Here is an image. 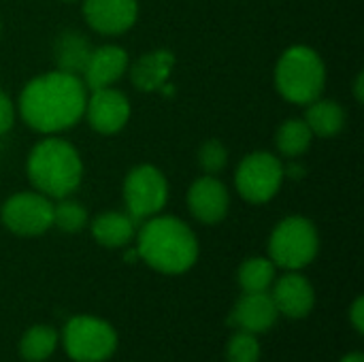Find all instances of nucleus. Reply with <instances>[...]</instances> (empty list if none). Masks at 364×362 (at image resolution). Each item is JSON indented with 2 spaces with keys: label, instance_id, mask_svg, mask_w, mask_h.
I'll list each match as a JSON object with an SVG mask.
<instances>
[{
  "label": "nucleus",
  "instance_id": "f257e3e1",
  "mask_svg": "<svg viewBox=\"0 0 364 362\" xmlns=\"http://www.w3.org/2000/svg\"><path fill=\"white\" fill-rule=\"evenodd\" d=\"M85 85L77 75L53 70L32 79L19 96L23 122L38 132H60L85 113Z\"/></svg>",
  "mask_w": 364,
  "mask_h": 362
},
{
  "label": "nucleus",
  "instance_id": "f03ea898",
  "mask_svg": "<svg viewBox=\"0 0 364 362\" xmlns=\"http://www.w3.org/2000/svg\"><path fill=\"white\" fill-rule=\"evenodd\" d=\"M136 254L156 271L177 275L188 271L198 258L194 233L177 218H151L139 233Z\"/></svg>",
  "mask_w": 364,
  "mask_h": 362
},
{
  "label": "nucleus",
  "instance_id": "7ed1b4c3",
  "mask_svg": "<svg viewBox=\"0 0 364 362\" xmlns=\"http://www.w3.org/2000/svg\"><path fill=\"white\" fill-rule=\"evenodd\" d=\"M28 177L41 194L64 198L79 188L83 164L70 143L62 139H45L30 151Z\"/></svg>",
  "mask_w": 364,
  "mask_h": 362
},
{
  "label": "nucleus",
  "instance_id": "20e7f679",
  "mask_svg": "<svg viewBox=\"0 0 364 362\" xmlns=\"http://www.w3.org/2000/svg\"><path fill=\"white\" fill-rule=\"evenodd\" d=\"M326 83L324 62L311 47H290L277 62L275 85L279 94L294 105H311L320 98Z\"/></svg>",
  "mask_w": 364,
  "mask_h": 362
},
{
  "label": "nucleus",
  "instance_id": "39448f33",
  "mask_svg": "<svg viewBox=\"0 0 364 362\" xmlns=\"http://www.w3.org/2000/svg\"><path fill=\"white\" fill-rule=\"evenodd\" d=\"M318 230L316 226L301 215L286 218L271 235L269 254L275 267H284L290 271L307 267L318 254Z\"/></svg>",
  "mask_w": 364,
  "mask_h": 362
},
{
  "label": "nucleus",
  "instance_id": "423d86ee",
  "mask_svg": "<svg viewBox=\"0 0 364 362\" xmlns=\"http://www.w3.org/2000/svg\"><path fill=\"white\" fill-rule=\"evenodd\" d=\"M115 331L92 316H77L64 329V348L77 362H100L115 352Z\"/></svg>",
  "mask_w": 364,
  "mask_h": 362
},
{
  "label": "nucleus",
  "instance_id": "0eeeda50",
  "mask_svg": "<svg viewBox=\"0 0 364 362\" xmlns=\"http://www.w3.org/2000/svg\"><path fill=\"white\" fill-rule=\"evenodd\" d=\"M284 175V164L277 156L269 151H254L239 164L235 183L245 201L267 203L279 192Z\"/></svg>",
  "mask_w": 364,
  "mask_h": 362
},
{
  "label": "nucleus",
  "instance_id": "6e6552de",
  "mask_svg": "<svg viewBox=\"0 0 364 362\" xmlns=\"http://www.w3.org/2000/svg\"><path fill=\"white\" fill-rule=\"evenodd\" d=\"M168 198V186L164 175L151 166L141 164L132 169L124 181V201L128 207V215L139 224L151 215H156Z\"/></svg>",
  "mask_w": 364,
  "mask_h": 362
},
{
  "label": "nucleus",
  "instance_id": "1a4fd4ad",
  "mask_svg": "<svg viewBox=\"0 0 364 362\" xmlns=\"http://www.w3.org/2000/svg\"><path fill=\"white\" fill-rule=\"evenodd\" d=\"M0 218L11 233L21 237H36L53 226V205L41 192H21L2 205Z\"/></svg>",
  "mask_w": 364,
  "mask_h": 362
},
{
  "label": "nucleus",
  "instance_id": "9d476101",
  "mask_svg": "<svg viewBox=\"0 0 364 362\" xmlns=\"http://www.w3.org/2000/svg\"><path fill=\"white\" fill-rule=\"evenodd\" d=\"M85 115L94 130L102 134H115L130 117V102L113 87L92 90V96L85 102Z\"/></svg>",
  "mask_w": 364,
  "mask_h": 362
},
{
  "label": "nucleus",
  "instance_id": "9b49d317",
  "mask_svg": "<svg viewBox=\"0 0 364 362\" xmlns=\"http://www.w3.org/2000/svg\"><path fill=\"white\" fill-rule=\"evenodd\" d=\"M228 205H230L228 190L213 175L200 177L190 186L188 207L190 213L203 224H218L220 220H224L228 213Z\"/></svg>",
  "mask_w": 364,
  "mask_h": 362
},
{
  "label": "nucleus",
  "instance_id": "f8f14e48",
  "mask_svg": "<svg viewBox=\"0 0 364 362\" xmlns=\"http://www.w3.org/2000/svg\"><path fill=\"white\" fill-rule=\"evenodd\" d=\"M85 21L100 34H122L136 21V0H85Z\"/></svg>",
  "mask_w": 364,
  "mask_h": 362
},
{
  "label": "nucleus",
  "instance_id": "ddd939ff",
  "mask_svg": "<svg viewBox=\"0 0 364 362\" xmlns=\"http://www.w3.org/2000/svg\"><path fill=\"white\" fill-rule=\"evenodd\" d=\"M128 66V55L117 45H105L92 49L90 60L83 68V85L85 90H100L113 85Z\"/></svg>",
  "mask_w": 364,
  "mask_h": 362
},
{
  "label": "nucleus",
  "instance_id": "4468645a",
  "mask_svg": "<svg viewBox=\"0 0 364 362\" xmlns=\"http://www.w3.org/2000/svg\"><path fill=\"white\" fill-rule=\"evenodd\" d=\"M277 307L273 303V297L267 292H245L232 316H230V324L239 326L245 333H264L269 331L275 320H277Z\"/></svg>",
  "mask_w": 364,
  "mask_h": 362
},
{
  "label": "nucleus",
  "instance_id": "2eb2a0df",
  "mask_svg": "<svg viewBox=\"0 0 364 362\" xmlns=\"http://www.w3.org/2000/svg\"><path fill=\"white\" fill-rule=\"evenodd\" d=\"M271 297H273L277 312L288 318H305L314 307V288L299 273H290L282 277L275 284V290Z\"/></svg>",
  "mask_w": 364,
  "mask_h": 362
},
{
  "label": "nucleus",
  "instance_id": "dca6fc26",
  "mask_svg": "<svg viewBox=\"0 0 364 362\" xmlns=\"http://www.w3.org/2000/svg\"><path fill=\"white\" fill-rule=\"evenodd\" d=\"M175 64V55L166 49L151 51L143 55L130 70V79L141 92H156L166 87V79Z\"/></svg>",
  "mask_w": 364,
  "mask_h": 362
},
{
  "label": "nucleus",
  "instance_id": "f3484780",
  "mask_svg": "<svg viewBox=\"0 0 364 362\" xmlns=\"http://www.w3.org/2000/svg\"><path fill=\"white\" fill-rule=\"evenodd\" d=\"M90 53H92V47L79 32H64L58 38L55 49H53L58 70L68 73V75L83 73V68L90 60Z\"/></svg>",
  "mask_w": 364,
  "mask_h": 362
},
{
  "label": "nucleus",
  "instance_id": "a211bd4d",
  "mask_svg": "<svg viewBox=\"0 0 364 362\" xmlns=\"http://www.w3.org/2000/svg\"><path fill=\"white\" fill-rule=\"evenodd\" d=\"M136 222L126 213H102L92 224L94 239L105 247H122L134 237Z\"/></svg>",
  "mask_w": 364,
  "mask_h": 362
},
{
  "label": "nucleus",
  "instance_id": "6ab92c4d",
  "mask_svg": "<svg viewBox=\"0 0 364 362\" xmlns=\"http://www.w3.org/2000/svg\"><path fill=\"white\" fill-rule=\"evenodd\" d=\"M305 124L318 137H335L346 124V111L335 100H314L307 109Z\"/></svg>",
  "mask_w": 364,
  "mask_h": 362
},
{
  "label": "nucleus",
  "instance_id": "aec40b11",
  "mask_svg": "<svg viewBox=\"0 0 364 362\" xmlns=\"http://www.w3.org/2000/svg\"><path fill=\"white\" fill-rule=\"evenodd\" d=\"M311 139H314V132L303 119H288L277 130L275 145L286 158H299L309 149Z\"/></svg>",
  "mask_w": 364,
  "mask_h": 362
},
{
  "label": "nucleus",
  "instance_id": "412c9836",
  "mask_svg": "<svg viewBox=\"0 0 364 362\" xmlns=\"http://www.w3.org/2000/svg\"><path fill=\"white\" fill-rule=\"evenodd\" d=\"M275 280V265L264 258H252L239 269V284L243 292H267Z\"/></svg>",
  "mask_w": 364,
  "mask_h": 362
},
{
  "label": "nucleus",
  "instance_id": "4be33fe9",
  "mask_svg": "<svg viewBox=\"0 0 364 362\" xmlns=\"http://www.w3.org/2000/svg\"><path fill=\"white\" fill-rule=\"evenodd\" d=\"M58 344V335L53 329L49 326H34L30 329L19 346V352L26 361L30 362H41L51 356V352L55 350Z\"/></svg>",
  "mask_w": 364,
  "mask_h": 362
},
{
  "label": "nucleus",
  "instance_id": "5701e85b",
  "mask_svg": "<svg viewBox=\"0 0 364 362\" xmlns=\"http://www.w3.org/2000/svg\"><path fill=\"white\" fill-rule=\"evenodd\" d=\"M87 224V211L81 203L68 201L66 196L53 205V226L64 233H79Z\"/></svg>",
  "mask_w": 364,
  "mask_h": 362
},
{
  "label": "nucleus",
  "instance_id": "b1692460",
  "mask_svg": "<svg viewBox=\"0 0 364 362\" xmlns=\"http://www.w3.org/2000/svg\"><path fill=\"white\" fill-rule=\"evenodd\" d=\"M260 346L252 333L241 331L228 344V362H258Z\"/></svg>",
  "mask_w": 364,
  "mask_h": 362
},
{
  "label": "nucleus",
  "instance_id": "393cba45",
  "mask_svg": "<svg viewBox=\"0 0 364 362\" xmlns=\"http://www.w3.org/2000/svg\"><path fill=\"white\" fill-rule=\"evenodd\" d=\"M198 162H200V166H203L205 173L215 175V173H220L226 166L228 151H226V147L220 141L211 139V141L203 143V147L198 151Z\"/></svg>",
  "mask_w": 364,
  "mask_h": 362
},
{
  "label": "nucleus",
  "instance_id": "a878e982",
  "mask_svg": "<svg viewBox=\"0 0 364 362\" xmlns=\"http://www.w3.org/2000/svg\"><path fill=\"white\" fill-rule=\"evenodd\" d=\"M15 119V111H13V102L9 100L6 94L0 92V134H4L6 130H11Z\"/></svg>",
  "mask_w": 364,
  "mask_h": 362
},
{
  "label": "nucleus",
  "instance_id": "bb28decb",
  "mask_svg": "<svg viewBox=\"0 0 364 362\" xmlns=\"http://www.w3.org/2000/svg\"><path fill=\"white\" fill-rule=\"evenodd\" d=\"M352 322L358 333H364V299H356L352 307Z\"/></svg>",
  "mask_w": 364,
  "mask_h": 362
},
{
  "label": "nucleus",
  "instance_id": "cd10ccee",
  "mask_svg": "<svg viewBox=\"0 0 364 362\" xmlns=\"http://www.w3.org/2000/svg\"><path fill=\"white\" fill-rule=\"evenodd\" d=\"M363 81H364V77L363 75H358V77H356V83H354V94H356V100H358V102H363V98H364Z\"/></svg>",
  "mask_w": 364,
  "mask_h": 362
},
{
  "label": "nucleus",
  "instance_id": "c85d7f7f",
  "mask_svg": "<svg viewBox=\"0 0 364 362\" xmlns=\"http://www.w3.org/2000/svg\"><path fill=\"white\" fill-rule=\"evenodd\" d=\"M288 175H290V177H301V175H303V166H299V164H296V166H294V164L288 166Z\"/></svg>",
  "mask_w": 364,
  "mask_h": 362
},
{
  "label": "nucleus",
  "instance_id": "c756f323",
  "mask_svg": "<svg viewBox=\"0 0 364 362\" xmlns=\"http://www.w3.org/2000/svg\"><path fill=\"white\" fill-rule=\"evenodd\" d=\"M341 362H364L363 354H350V356H346Z\"/></svg>",
  "mask_w": 364,
  "mask_h": 362
},
{
  "label": "nucleus",
  "instance_id": "7c9ffc66",
  "mask_svg": "<svg viewBox=\"0 0 364 362\" xmlns=\"http://www.w3.org/2000/svg\"><path fill=\"white\" fill-rule=\"evenodd\" d=\"M64 2H73V0H64Z\"/></svg>",
  "mask_w": 364,
  "mask_h": 362
}]
</instances>
